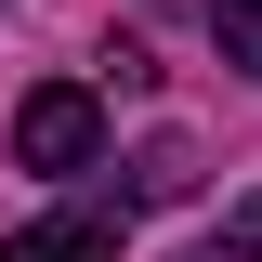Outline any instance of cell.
<instances>
[{"label": "cell", "instance_id": "3957f363", "mask_svg": "<svg viewBox=\"0 0 262 262\" xmlns=\"http://www.w3.org/2000/svg\"><path fill=\"white\" fill-rule=\"evenodd\" d=\"M184 184H196L184 144H144V158H131V210H158V196H184Z\"/></svg>", "mask_w": 262, "mask_h": 262}, {"label": "cell", "instance_id": "8992f818", "mask_svg": "<svg viewBox=\"0 0 262 262\" xmlns=\"http://www.w3.org/2000/svg\"><path fill=\"white\" fill-rule=\"evenodd\" d=\"M184 262H210V249H184Z\"/></svg>", "mask_w": 262, "mask_h": 262}, {"label": "cell", "instance_id": "6da1fadb", "mask_svg": "<svg viewBox=\"0 0 262 262\" xmlns=\"http://www.w3.org/2000/svg\"><path fill=\"white\" fill-rule=\"evenodd\" d=\"M13 158H27V170H53V184H66V170H105V105L79 92V79L27 92V105H13Z\"/></svg>", "mask_w": 262, "mask_h": 262}, {"label": "cell", "instance_id": "7a4b0ae2", "mask_svg": "<svg viewBox=\"0 0 262 262\" xmlns=\"http://www.w3.org/2000/svg\"><path fill=\"white\" fill-rule=\"evenodd\" d=\"M0 262H118V210H39L0 236Z\"/></svg>", "mask_w": 262, "mask_h": 262}, {"label": "cell", "instance_id": "5b68a950", "mask_svg": "<svg viewBox=\"0 0 262 262\" xmlns=\"http://www.w3.org/2000/svg\"><path fill=\"white\" fill-rule=\"evenodd\" d=\"M210 262H262V196H236V223L210 236Z\"/></svg>", "mask_w": 262, "mask_h": 262}, {"label": "cell", "instance_id": "277c9868", "mask_svg": "<svg viewBox=\"0 0 262 262\" xmlns=\"http://www.w3.org/2000/svg\"><path fill=\"white\" fill-rule=\"evenodd\" d=\"M210 27H223V66L262 79V0H210Z\"/></svg>", "mask_w": 262, "mask_h": 262}]
</instances>
